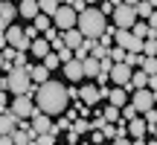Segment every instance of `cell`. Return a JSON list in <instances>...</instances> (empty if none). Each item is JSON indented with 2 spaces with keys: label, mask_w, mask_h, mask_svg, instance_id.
I'll return each instance as SVG.
<instances>
[{
  "label": "cell",
  "mask_w": 157,
  "mask_h": 145,
  "mask_svg": "<svg viewBox=\"0 0 157 145\" xmlns=\"http://www.w3.org/2000/svg\"><path fill=\"white\" fill-rule=\"evenodd\" d=\"M35 105L41 107L44 113L50 116H58L70 107V93H67V84L56 81V78H47L44 84L35 87Z\"/></svg>",
  "instance_id": "obj_1"
},
{
  "label": "cell",
  "mask_w": 157,
  "mask_h": 145,
  "mask_svg": "<svg viewBox=\"0 0 157 145\" xmlns=\"http://www.w3.org/2000/svg\"><path fill=\"white\" fill-rule=\"evenodd\" d=\"M76 26L82 29L84 38H99L111 23H108V15L99 9V6H87V9L78 12V23H76Z\"/></svg>",
  "instance_id": "obj_2"
},
{
  "label": "cell",
  "mask_w": 157,
  "mask_h": 145,
  "mask_svg": "<svg viewBox=\"0 0 157 145\" xmlns=\"http://www.w3.org/2000/svg\"><path fill=\"white\" fill-rule=\"evenodd\" d=\"M35 87H38V84L29 76V67H12L6 72V90H9L12 96H21V93L35 96Z\"/></svg>",
  "instance_id": "obj_3"
},
{
  "label": "cell",
  "mask_w": 157,
  "mask_h": 145,
  "mask_svg": "<svg viewBox=\"0 0 157 145\" xmlns=\"http://www.w3.org/2000/svg\"><path fill=\"white\" fill-rule=\"evenodd\" d=\"M12 113H15L17 119H29L35 110H38V105H35V96L29 93H21V96H12Z\"/></svg>",
  "instance_id": "obj_4"
},
{
  "label": "cell",
  "mask_w": 157,
  "mask_h": 145,
  "mask_svg": "<svg viewBox=\"0 0 157 145\" xmlns=\"http://www.w3.org/2000/svg\"><path fill=\"white\" fill-rule=\"evenodd\" d=\"M111 17H113V26H117V29H131L137 23V9L128 6V3H119Z\"/></svg>",
  "instance_id": "obj_5"
},
{
  "label": "cell",
  "mask_w": 157,
  "mask_h": 145,
  "mask_svg": "<svg viewBox=\"0 0 157 145\" xmlns=\"http://www.w3.org/2000/svg\"><path fill=\"white\" fill-rule=\"evenodd\" d=\"M78 23V12L73 9L70 3H64V6H58V12L52 15V26H58L64 32V29H73Z\"/></svg>",
  "instance_id": "obj_6"
},
{
  "label": "cell",
  "mask_w": 157,
  "mask_h": 145,
  "mask_svg": "<svg viewBox=\"0 0 157 145\" xmlns=\"http://www.w3.org/2000/svg\"><path fill=\"white\" fill-rule=\"evenodd\" d=\"M6 41H9L15 50H21V52H29V50H32V41L26 38V32H23L21 23H9V29H6Z\"/></svg>",
  "instance_id": "obj_7"
},
{
  "label": "cell",
  "mask_w": 157,
  "mask_h": 145,
  "mask_svg": "<svg viewBox=\"0 0 157 145\" xmlns=\"http://www.w3.org/2000/svg\"><path fill=\"white\" fill-rule=\"evenodd\" d=\"M148 122H146V116L143 113H137L134 119H128V136H131V142H137V145H143V142H148Z\"/></svg>",
  "instance_id": "obj_8"
},
{
  "label": "cell",
  "mask_w": 157,
  "mask_h": 145,
  "mask_svg": "<svg viewBox=\"0 0 157 145\" xmlns=\"http://www.w3.org/2000/svg\"><path fill=\"white\" fill-rule=\"evenodd\" d=\"M131 102H134V107H137L140 113H146L148 107H154V105H157V102H154V93H151L148 87L134 90V93H131Z\"/></svg>",
  "instance_id": "obj_9"
},
{
  "label": "cell",
  "mask_w": 157,
  "mask_h": 145,
  "mask_svg": "<svg viewBox=\"0 0 157 145\" xmlns=\"http://www.w3.org/2000/svg\"><path fill=\"white\" fill-rule=\"evenodd\" d=\"M131 72H134V67H128L125 61H117V64L111 67V84H119V87L128 84V81H131Z\"/></svg>",
  "instance_id": "obj_10"
},
{
  "label": "cell",
  "mask_w": 157,
  "mask_h": 145,
  "mask_svg": "<svg viewBox=\"0 0 157 145\" xmlns=\"http://www.w3.org/2000/svg\"><path fill=\"white\" fill-rule=\"evenodd\" d=\"M29 122H32V131H35V136H38V134H47V131L52 128V116H50V113H44L41 107L32 113V116H29Z\"/></svg>",
  "instance_id": "obj_11"
},
{
  "label": "cell",
  "mask_w": 157,
  "mask_h": 145,
  "mask_svg": "<svg viewBox=\"0 0 157 145\" xmlns=\"http://www.w3.org/2000/svg\"><path fill=\"white\" fill-rule=\"evenodd\" d=\"M61 72L67 76V81H82L84 78V64L78 61V58H70V61L61 64Z\"/></svg>",
  "instance_id": "obj_12"
},
{
  "label": "cell",
  "mask_w": 157,
  "mask_h": 145,
  "mask_svg": "<svg viewBox=\"0 0 157 145\" xmlns=\"http://www.w3.org/2000/svg\"><path fill=\"white\" fill-rule=\"evenodd\" d=\"M82 102H84V105H90V107H96V105L102 102V96H99V84H96V81H87V84L82 87Z\"/></svg>",
  "instance_id": "obj_13"
},
{
  "label": "cell",
  "mask_w": 157,
  "mask_h": 145,
  "mask_svg": "<svg viewBox=\"0 0 157 145\" xmlns=\"http://www.w3.org/2000/svg\"><path fill=\"white\" fill-rule=\"evenodd\" d=\"M38 12H41L38 0H21V3H17V15H21V20H35Z\"/></svg>",
  "instance_id": "obj_14"
},
{
  "label": "cell",
  "mask_w": 157,
  "mask_h": 145,
  "mask_svg": "<svg viewBox=\"0 0 157 145\" xmlns=\"http://www.w3.org/2000/svg\"><path fill=\"white\" fill-rule=\"evenodd\" d=\"M17 128V116L12 113V107H3L0 110V134H12Z\"/></svg>",
  "instance_id": "obj_15"
},
{
  "label": "cell",
  "mask_w": 157,
  "mask_h": 145,
  "mask_svg": "<svg viewBox=\"0 0 157 145\" xmlns=\"http://www.w3.org/2000/svg\"><path fill=\"white\" fill-rule=\"evenodd\" d=\"M108 102H111V105H117V107H122L125 102H131V93L125 87H119V84H113L111 87V96H108Z\"/></svg>",
  "instance_id": "obj_16"
},
{
  "label": "cell",
  "mask_w": 157,
  "mask_h": 145,
  "mask_svg": "<svg viewBox=\"0 0 157 145\" xmlns=\"http://www.w3.org/2000/svg\"><path fill=\"white\" fill-rule=\"evenodd\" d=\"M29 52H32V55H35V58L41 61V58H44L47 52H52V44H50V41L44 38V35H38V38L32 41V50H29Z\"/></svg>",
  "instance_id": "obj_17"
},
{
  "label": "cell",
  "mask_w": 157,
  "mask_h": 145,
  "mask_svg": "<svg viewBox=\"0 0 157 145\" xmlns=\"http://www.w3.org/2000/svg\"><path fill=\"white\" fill-rule=\"evenodd\" d=\"M50 67H47V64L44 61H41V64H29V76H32V81L35 84H44L47 81V78H50Z\"/></svg>",
  "instance_id": "obj_18"
},
{
  "label": "cell",
  "mask_w": 157,
  "mask_h": 145,
  "mask_svg": "<svg viewBox=\"0 0 157 145\" xmlns=\"http://www.w3.org/2000/svg\"><path fill=\"white\" fill-rule=\"evenodd\" d=\"M61 134H64V131L58 128V125H52L47 134H38V136H35V142H38V145H52V142H58V136H61Z\"/></svg>",
  "instance_id": "obj_19"
},
{
  "label": "cell",
  "mask_w": 157,
  "mask_h": 145,
  "mask_svg": "<svg viewBox=\"0 0 157 145\" xmlns=\"http://www.w3.org/2000/svg\"><path fill=\"white\" fill-rule=\"evenodd\" d=\"M82 64H84V78H96V76H99V58H96L93 52H90Z\"/></svg>",
  "instance_id": "obj_20"
},
{
  "label": "cell",
  "mask_w": 157,
  "mask_h": 145,
  "mask_svg": "<svg viewBox=\"0 0 157 145\" xmlns=\"http://www.w3.org/2000/svg\"><path fill=\"white\" fill-rule=\"evenodd\" d=\"M0 15H3L6 20L15 23L17 17H21V15H17V3H12V0H3V3H0Z\"/></svg>",
  "instance_id": "obj_21"
},
{
  "label": "cell",
  "mask_w": 157,
  "mask_h": 145,
  "mask_svg": "<svg viewBox=\"0 0 157 145\" xmlns=\"http://www.w3.org/2000/svg\"><path fill=\"white\" fill-rule=\"evenodd\" d=\"M134 9H137V17H140V20H148L151 12H154V6H151V0H140Z\"/></svg>",
  "instance_id": "obj_22"
},
{
  "label": "cell",
  "mask_w": 157,
  "mask_h": 145,
  "mask_svg": "<svg viewBox=\"0 0 157 145\" xmlns=\"http://www.w3.org/2000/svg\"><path fill=\"white\" fill-rule=\"evenodd\" d=\"M131 32H134L137 38H143V41H146L148 35H151V26H148V20H140V17H137V23L131 26Z\"/></svg>",
  "instance_id": "obj_23"
},
{
  "label": "cell",
  "mask_w": 157,
  "mask_h": 145,
  "mask_svg": "<svg viewBox=\"0 0 157 145\" xmlns=\"http://www.w3.org/2000/svg\"><path fill=\"white\" fill-rule=\"evenodd\" d=\"M73 131H78V134H90V131H93V125H90V116H78L76 122H73Z\"/></svg>",
  "instance_id": "obj_24"
},
{
  "label": "cell",
  "mask_w": 157,
  "mask_h": 145,
  "mask_svg": "<svg viewBox=\"0 0 157 145\" xmlns=\"http://www.w3.org/2000/svg\"><path fill=\"white\" fill-rule=\"evenodd\" d=\"M41 61H44V64H47L50 70H61V55H58L56 50H52V52H47V55L41 58Z\"/></svg>",
  "instance_id": "obj_25"
},
{
  "label": "cell",
  "mask_w": 157,
  "mask_h": 145,
  "mask_svg": "<svg viewBox=\"0 0 157 145\" xmlns=\"http://www.w3.org/2000/svg\"><path fill=\"white\" fill-rule=\"evenodd\" d=\"M32 23H35V26L41 29V32H47V29L52 26V17H50V15H44V12H38V15H35V20H32Z\"/></svg>",
  "instance_id": "obj_26"
},
{
  "label": "cell",
  "mask_w": 157,
  "mask_h": 145,
  "mask_svg": "<svg viewBox=\"0 0 157 145\" xmlns=\"http://www.w3.org/2000/svg\"><path fill=\"white\" fill-rule=\"evenodd\" d=\"M38 6H41V12H44V15H56V12H58V6H61V3H58V0H38Z\"/></svg>",
  "instance_id": "obj_27"
},
{
  "label": "cell",
  "mask_w": 157,
  "mask_h": 145,
  "mask_svg": "<svg viewBox=\"0 0 157 145\" xmlns=\"http://www.w3.org/2000/svg\"><path fill=\"white\" fill-rule=\"evenodd\" d=\"M143 58H146V55H143V52H125V64H128V67H143Z\"/></svg>",
  "instance_id": "obj_28"
},
{
  "label": "cell",
  "mask_w": 157,
  "mask_h": 145,
  "mask_svg": "<svg viewBox=\"0 0 157 145\" xmlns=\"http://www.w3.org/2000/svg\"><path fill=\"white\" fill-rule=\"evenodd\" d=\"M102 113H105V119H108V122H117V119L122 116V110H119L117 105H111V102H108V107H105Z\"/></svg>",
  "instance_id": "obj_29"
},
{
  "label": "cell",
  "mask_w": 157,
  "mask_h": 145,
  "mask_svg": "<svg viewBox=\"0 0 157 145\" xmlns=\"http://www.w3.org/2000/svg\"><path fill=\"white\" fill-rule=\"evenodd\" d=\"M125 52H128V50H122L119 44H113L111 50H108V55H111V61L117 64V61H125Z\"/></svg>",
  "instance_id": "obj_30"
},
{
  "label": "cell",
  "mask_w": 157,
  "mask_h": 145,
  "mask_svg": "<svg viewBox=\"0 0 157 145\" xmlns=\"http://www.w3.org/2000/svg\"><path fill=\"white\" fill-rule=\"evenodd\" d=\"M143 70H146L148 76H154L157 72V55H146L143 58Z\"/></svg>",
  "instance_id": "obj_31"
},
{
  "label": "cell",
  "mask_w": 157,
  "mask_h": 145,
  "mask_svg": "<svg viewBox=\"0 0 157 145\" xmlns=\"http://www.w3.org/2000/svg\"><path fill=\"white\" fill-rule=\"evenodd\" d=\"M143 55H157V38H146L143 41Z\"/></svg>",
  "instance_id": "obj_32"
},
{
  "label": "cell",
  "mask_w": 157,
  "mask_h": 145,
  "mask_svg": "<svg viewBox=\"0 0 157 145\" xmlns=\"http://www.w3.org/2000/svg\"><path fill=\"white\" fill-rule=\"evenodd\" d=\"M119 110H122V119H134L137 113H140V110H137V107H134V102H125V105L119 107Z\"/></svg>",
  "instance_id": "obj_33"
},
{
  "label": "cell",
  "mask_w": 157,
  "mask_h": 145,
  "mask_svg": "<svg viewBox=\"0 0 157 145\" xmlns=\"http://www.w3.org/2000/svg\"><path fill=\"white\" fill-rule=\"evenodd\" d=\"M143 116H146V122H148V134H151V131L157 128V110H154V107H148Z\"/></svg>",
  "instance_id": "obj_34"
},
{
  "label": "cell",
  "mask_w": 157,
  "mask_h": 145,
  "mask_svg": "<svg viewBox=\"0 0 157 145\" xmlns=\"http://www.w3.org/2000/svg\"><path fill=\"white\" fill-rule=\"evenodd\" d=\"M56 125H58V128L64 131V134H67V131L73 128V122H70V119H67V113H58V119H56Z\"/></svg>",
  "instance_id": "obj_35"
},
{
  "label": "cell",
  "mask_w": 157,
  "mask_h": 145,
  "mask_svg": "<svg viewBox=\"0 0 157 145\" xmlns=\"http://www.w3.org/2000/svg\"><path fill=\"white\" fill-rule=\"evenodd\" d=\"M23 32H26V38H29V41H35V38L41 35V29L35 26V23H29V26H23Z\"/></svg>",
  "instance_id": "obj_36"
},
{
  "label": "cell",
  "mask_w": 157,
  "mask_h": 145,
  "mask_svg": "<svg viewBox=\"0 0 157 145\" xmlns=\"http://www.w3.org/2000/svg\"><path fill=\"white\" fill-rule=\"evenodd\" d=\"M108 139V136H105V131H99V128H96V131H90V142H96V145H99V142H105Z\"/></svg>",
  "instance_id": "obj_37"
},
{
  "label": "cell",
  "mask_w": 157,
  "mask_h": 145,
  "mask_svg": "<svg viewBox=\"0 0 157 145\" xmlns=\"http://www.w3.org/2000/svg\"><path fill=\"white\" fill-rule=\"evenodd\" d=\"M12 64H15V67H29V61H26V52H21V50H17V55H15V61H12Z\"/></svg>",
  "instance_id": "obj_38"
},
{
  "label": "cell",
  "mask_w": 157,
  "mask_h": 145,
  "mask_svg": "<svg viewBox=\"0 0 157 145\" xmlns=\"http://www.w3.org/2000/svg\"><path fill=\"white\" fill-rule=\"evenodd\" d=\"M15 55H17V50H15L12 44H6V46H3V58H6V61H15Z\"/></svg>",
  "instance_id": "obj_39"
},
{
  "label": "cell",
  "mask_w": 157,
  "mask_h": 145,
  "mask_svg": "<svg viewBox=\"0 0 157 145\" xmlns=\"http://www.w3.org/2000/svg\"><path fill=\"white\" fill-rule=\"evenodd\" d=\"M99 9H102V12H105V15H108V17H111V15H113V9H117V6H113V3H111V0H102V6H99Z\"/></svg>",
  "instance_id": "obj_40"
},
{
  "label": "cell",
  "mask_w": 157,
  "mask_h": 145,
  "mask_svg": "<svg viewBox=\"0 0 157 145\" xmlns=\"http://www.w3.org/2000/svg\"><path fill=\"white\" fill-rule=\"evenodd\" d=\"M78 136H82L78 131H73V128L67 131V142H70V145H76V142H78Z\"/></svg>",
  "instance_id": "obj_41"
},
{
  "label": "cell",
  "mask_w": 157,
  "mask_h": 145,
  "mask_svg": "<svg viewBox=\"0 0 157 145\" xmlns=\"http://www.w3.org/2000/svg\"><path fill=\"white\" fill-rule=\"evenodd\" d=\"M70 6H73L76 12H82V9H87V0H70Z\"/></svg>",
  "instance_id": "obj_42"
},
{
  "label": "cell",
  "mask_w": 157,
  "mask_h": 145,
  "mask_svg": "<svg viewBox=\"0 0 157 145\" xmlns=\"http://www.w3.org/2000/svg\"><path fill=\"white\" fill-rule=\"evenodd\" d=\"M15 139H12V134H0V145H12Z\"/></svg>",
  "instance_id": "obj_43"
},
{
  "label": "cell",
  "mask_w": 157,
  "mask_h": 145,
  "mask_svg": "<svg viewBox=\"0 0 157 145\" xmlns=\"http://www.w3.org/2000/svg\"><path fill=\"white\" fill-rule=\"evenodd\" d=\"M148 90H157V72H154V76H148Z\"/></svg>",
  "instance_id": "obj_44"
},
{
  "label": "cell",
  "mask_w": 157,
  "mask_h": 145,
  "mask_svg": "<svg viewBox=\"0 0 157 145\" xmlns=\"http://www.w3.org/2000/svg\"><path fill=\"white\" fill-rule=\"evenodd\" d=\"M148 26H151V29H157V9L151 12V17H148Z\"/></svg>",
  "instance_id": "obj_45"
},
{
  "label": "cell",
  "mask_w": 157,
  "mask_h": 145,
  "mask_svg": "<svg viewBox=\"0 0 157 145\" xmlns=\"http://www.w3.org/2000/svg\"><path fill=\"white\" fill-rule=\"evenodd\" d=\"M9 23H12V20H6V17L0 15V32H6V29H9Z\"/></svg>",
  "instance_id": "obj_46"
},
{
  "label": "cell",
  "mask_w": 157,
  "mask_h": 145,
  "mask_svg": "<svg viewBox=\"0 0 157 145\" xmlns=\"http://www.w3.org/2000/svg\"><path fill=\"white\" fill-rule=\"evenodd\" d=\"M3 67H6V58H3V50H0V72H3Z\"/></svg>",
  "instance_id": "obj_47"
},
{
  "label": "cell",
  "mask_w": 157,
  "mask_h": 145,
  "mask_svg": "<svg viewBox=\"0 0 157 145\" xmlns=\"http://www.w3.org/2000/svg\"><path fill=\"white\" fill-rule=\"evenodd\" d=\"M122 3H128V6H137V3H140V0H122Z\"/></svg>",
  "instance_id": "obj_48"
},
{
  "label": "cell",
  "mask_w": 157,
  "mask_h": 145,
  "mask_svg": "<svg viewBox=\"0 0 157 145\" xmlns=\"http://www.w3.org/2000/svg\"><path fill=\"white\" fill-rule=\"evenodd\" d=\"M0 87H6V72H3V76H0Z\"/></svg>",
  "instance_id": "obj_49"
},
{
  "label": "cell",
  "mask_w": 157,
  "mask_h": 145,
  "mask_svg": "<svg viewBox=\"0 0 157 145\" xmlns=\"http://www.w3.org/2000/svg\"><path fill=\"white\" fill-rule=\"evenodd\" d=\"M151 134H154V136H151V142H157V128H154V131H151Z\"/></svg>",
  "instance_id": "obj_50"
},
{
  "label": "cell",
  "mask_w": 157,
  "mask_h": 145,
  "mask_svg": "<svg viewBox=\"0 0 157 145\" xmlns=\"http://www.w3.org/2000/svg\"><path fill=\"white\" fill-rule=\"evenodd\" d=\"M58 3H61V6H64V3H70V0H58Z\"/></svg>",
  "instance_id": "obj_51"
},
{
  "label": "cell",
  "mask_w": 157,
  "mask_h": 145,
  "mask_svg": "<svg viewBox=\"0 0 157 145\" xmlns=\"http://www.w3.org/2000/svg\"><path fill=\"white\" fill-rule=\"evenodd\" d=\"M0 3H3V0H0Z\"/></svg>",
  "instance_id": "obj_52"
}]
</instances>
